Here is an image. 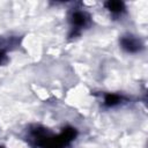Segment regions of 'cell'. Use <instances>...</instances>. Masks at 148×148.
Segmentation results:
<instances>
[{
	"label": "cell",
	"instance_id": "obj_2",
	"mask_svg": "<svg viewBox=\"0 0 148 148\" xmlns=\"http://www.w3.org/2000/svg\"><path fill=\"white\" fill-rule=\"evenodd\" d=\"M84 22H86V16H84L83 13L76 12V13L73 14V23H74V25L82 27L84 24Z\"/></svg>",
	"mask_w": 148,
	"mask_h": 148
},
{
	"label": "cell",
	"instance_id": "obj_4",
	"mask_svg": "<svg viewBox=\"0 0 148 148\" xmlns=\"http://www.w3.org/2000/svg\"><path fill=\"white\" fill-rule=\"evenodd\" d=\"M105 103L108 105H114V104H118L119 103V97L116 96V95H109L106 98H105Z\"/></svg>",
	"mask_w": 148,
	"mask_h": 148
},
{
	"label": "cell",
	"instance_id": "obj_1",
	"mask_svg": "<svg viewBox=\"0 0 148 148\" xmlns=\"http://www.w3.org/2000/svg\"><path fill=\"white\" fill-rule=\"evenodd\" d=\"M121 46L128 52H136L140 50L141 43L136 38L132 37V36H127L121 39Z\"/></svg>",
	"mask_w": 148,
	"mask_h": 148
},
{
	"label": "cell",
	"instance_id": "obj_3",
	"mask_svg": "<svg viewBox=\"0 0 148 148\" xmlns=\"http://www.w3.org/2000/svg\"><path fill=\"white\" fill-rule=\"evenodd\" d=\"M108 8L112 13H120L123 10L124 6L120 1H110V2H108Z\"/></svg>",
	"mask_w": 148,
	"mask_h": 148
}]
</instances>
